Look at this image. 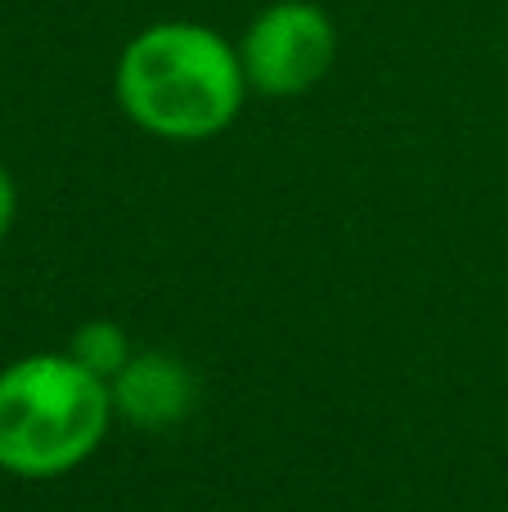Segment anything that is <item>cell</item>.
<instances>
[{
  "label": "cell",
  "mask_w": 508,
  "mask_h": 512,
  "mask_svg": "<svg viewBox=\"0 0 508 512\" xmlns=\"http://www.w3.org/2000/svg\"><path fill=\"white\" fill-rule=\"evenodd\" d=\"M113 409L135 427H176L194 409V378L171 355H135L113 378Z\"/></svg>",
  "instance_id": "obj_4"
},
{
  "label": "cell",
  "mask_w": 508,
  "mask_h": 512,
  "mask_svg": "<svg viewBox=\"0 0 508 512\" xmlns=\"http://www.w3.org/2000/svg\"><path fill=\"white\" fill-rule=\"evenodd\" d=\"M14 207H18V198H14V180L5 176V167H0V239L9 234V225H14Z\"/></svg>",
  "instance_id": "obj_6"
},
{
  "label": "cell",
  "mask_w": 508,
  "mask_h": 512,
  "mask_svg": "<svg viewBox=\"0 0 508 512\" xmlns=\"http://www.w3.org/2000/svg\"><path fill=\"white\" fill-rule=\"evenodd\" d=\"M68 355H77L90 373H99V378H108V382H113L117 373L126 369V360H131V355H126V333L117 324H108V319L81 328Z\"/></svg>",
  "instance_id": "obj_5"
},
{
  "label": "cell",
  "mask_w": 508,
  "mask_h": 512,
  "mask_svg": "<svg viewBox=\"0 0 508 512\" xmlns=\"http://www.w3.org/2000/svg\"><path fill=\"white\" fill-rule=\"evenodd\" d=\"M243 59L207 27L162 23L135 36L117 68L122 108L162 140H207L243 104Z\"/></svg>",
  "instance_id": "obj_1"
},
{
  "label": "cell",
  "mask_w": 508,
  "mask_h": 512,
  "mask_svg": "<svg viewBox=\"0 0 508 512\" xmlns=\"http://www.w3.org/2000/svg\"><path fill=\"white\" fill-rule=\"evenodd\" d=\"M113 387L77 355H27L0 373V468L59 477L99 450Z\"/></svg>",
  "instance_id": "obj_2"
},
{
  "label": "cell",
  "mask_w": 508,
  "mask_h": 512,
  "mask_svg": "<svg viewBox=\"0 0 508 512\" xmlns=\"http://www.w3.org/2000/svg\"><path fill=\"white\" fill-rule=\"evenodd\" d=\"M239 59L261 95H302L329 72L333 27L311 5H275L252 23Z\"/></svg>",
  "instance_id": "obj_3"
}]
</instances>
